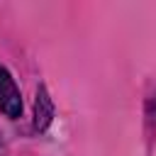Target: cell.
<instances>
[{
	"label": "cell",
	"instance_id": "obj_1",
	"mask_svg": "<svg viewBox=\"0 0 156 156\" xmlns=\"http://www.w3.org/2000/svg\"><path fill=\"white\" fill-rule=\"evenodd\" d=\"M0 110L7 115V117H20L22 112V98H20V90L12 80V76L0 66Z\"/></svg>",
	"mask_w": 156,
	"mask_h": 156
}]
</instances>
